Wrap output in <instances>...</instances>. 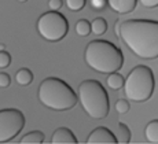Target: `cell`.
Masks as SVG:
<instances>
[{"label": "cell", "instance_id": "603a6c76", "mask_svg": "<svg viewBox=\"0 0 158 144\" xmlns=\"http://www.w3.org/2000/svg\"><path fill=\"white\" fill-rule=\"evenodd\" d=\"M106 4H107V0H91V6L95 10H103Z\"/></svg>", "mask_w": 158, "mask_h": 144}, {"label": "cell", "instance_id": "8992f818", "mask_svg": "<svg viewBox=\"0 0 158 144\" xmlns=\"http://www.w3.org/2000/svg\"><path fill=\"white\" fill-rule=\"evenodd\" d=\"M37 32L44 40L51 43L60 41L69 32V22L58 11H50L43 14L37 21Z\"/></svg>", "mask_w": 158, "mask_h": 144}, {"label": "cell", "instance_id": "5bb4252c", "mask_svg": "<svg viewBox=\"0 0 158 144\" xmlns=\"http://www.w3.org/2000/svg\"><path fill=\"white\" fill-rule=\"evenodd\" d=\"M44 133L40 130H33L26 133L25 136L21 139V144H41L44 143Z\"/></svg>", "mask_w": 158, "mask_h": 144}, {"label": "cell", "instance_id": "d4e9b609", "mask_svg": "<svg viewBox=\"0 0 158 144\" xmlns=\"http://www.w3.org/2000/svg\"><path fill=\"white\" fill-rule=\"evenodd\" d=\"M19 3H25V2H28V0H18Z\"/></svg>", "mask_w": 158, "mask_h": 144}, {"label": "cell", "instance_id": "e0dca14e", "mask_svg": "<svg viewBox=\"0 0 158 144\" xmlns=\"http://www.w3.org/2000/svg\"><path fill=\"white\" fill-rule=\"evenodd\" d=\"M74 29H76V33H77L80 37H87V36H89V33L92 32L91 23L88 22L87 19H80V21H77V23H76Z\"/></svg>", "mask_w": 158, "mask_h": 144}, {"label": "cell", "instance_id": "cb8c5ba5", "mask_svg": "<svg viewBox=\"0 0 158 144\" xmlns=\"http://www.w3.org/2000/svg\"><path fill=\"white\" fill-rule=\"evenodd\" d=\"M139 3H140L143 7L146 8H156L158 7V0H139Z\"/></svg>", "mask_w": 158, "mask_h": 144}, {"label": "cell", "instance_id": "7402d4cb", "mask_svg": "<svg viewBox=\"0 0 158 144\" xmlns=\"http://www.w3.org/2000/svg\"><path fill=\"white\" fill-rule=\"evenodd\" d=\"M62 4H63L62 0H48V7H50L51 11H58L62 7Z\"/></svg>", "mask_w": 158, "mask_h": 144}, {"label": "cell", "instance_id": "d6986e66", "mask_svg": "<svg viewBox=\"0 0 158 144\" xmlns=\"http://www.w3.org/2000/svg\"><path fill=\"white\" fill-rule=\"evenodd\" d=\"M87 0H66V6L72 11H80L84 8Z\"/></svg>", "mask_w": 158, "mask_h": 144}, {"label": "cell", "instance_id": "9a60e30c", "mask_svg": "<svg viewBox=\"0 0 158 144\" xmlns=\"http://www.w3.org/2000/svg\"><path fill=\"white\" fill-rule=\"evenodd\" d=\"M120 144H128L131 142V130L123 122H118L117 125V133H115Z\"/></svg>", "mask_w": 158, "mask_h": 144}, {"label": "cell", "instance_id": "2e32d148", "mask_svg": "<svg viewBox=\"0 0 158 144\" xmlns=\"http://www.w3.org/2000/svg\"><path fill=\"white\" fill-rule=\"evenodd\" d=\"M91 27H92V33L96 36H102L106 33L107 30V22L103 18H95V19L91 22Z\"/></svg>", "mask_w": 158, "mask_h": 144}, {"label": "cell", "instance_id": "52a82bcc", "mask_svg": "<svg viewBox=\"0 0 158 144\" xmlns=\"http://www.w3.org/2000/svg\"><path fill=\"white\" fill-rule=\"evenodd\" d=\"M26 119L18 109H4L0 111V143H8L25 128Z\"/></svg>", "mask_w": 158, "mask_h": 144}, {"label": "cell", "instance_id": "ac0fdd59", "mask_svg": "<svg viewBox=\"0 0 158 144\" xmlns=\"http://www.w3.org/2000/svg\"><path fill=\"white\" fill-rule=\"evenodd\" d=\"M114 107H115V111L121 115L127 114V113L129 111V103H128V100H125V99H118L117 102H115Z\"/></svg>", "mask_w": 158, "mask_h": 144}, {"label": "cell", "instance_id": "44dd1931", "mask_svg": "<svg viewBox=\"0 0 158 144\" xmlns=\"http://www.w3.org/2000/svg\"><path fill=\"white\" fill-rule=\"evenodd\" d=\"M10 82H11V77L2 70V74H0V87H2V89L3 88H7L10 85Z\"/></svg>", "mask_w": 158, "mask_h": 144}, {"label": "cell", "instance_id": "3957f363", "mask_svg": "<svg viewBox=\"0 0 158 144\" xmlns=\"http://www.w3.org/2000/svg\"><path fill=\"white\" fill-rule=\"evenodd\" d=\"M37 96L44 107L54 111H68L77 105L78 95L68 82L56 77L44 78L39 85Z\"/></svg>", "mask_w": 158, "mask_h": 144}, {"label": "cell", "instance_id": "277c9868", "mask_svg": "<svg viewBox=\"0 0 158 144\" xmlns=\"http://www.w3.org/2000/svg\"><path fill=\"white\" fill-rule=\"evenodd\" d=\"M80 105L94 119H103L109 115V95L98 80H84L77 89Z\"/></svg>", "mask_w": 158, "mask_h": 144}, {"label": "cell", "instance_id": "4fadbf2b", "mask_svg": "<svg viewBox=\"0 0 158 144\" xmlns=\"http://www.w3.org/2000/svg\"><path fill=\"white\" fill-rule=\"evenodd\" d=\"M15 81H17L21 87H28L33 81V73L30 72L29 69H26V67L19 69L17 72V74H15Z\"/></svg>", "mask_w": 158, "mask_h": 144}, {"label": "cell", "instance_id": "ffe728a7", "mask_svg": "<svg viewBox=\"0 0 158 144\" xmlns=\"http://www.w3.org/2000/svg\"><path fill=\"white\" fill-rule=\"evenodd\" d=\"M10 65H11V55L6 50H2L0 51V67H2V70L7 69Z\"/></svg>", "mask_w": 158, "mask_h": 144}, {"label": "cell", "instance_id": "8fae6325", "mask_svg": "<svg viewBox=\"0 0 158 144\" xmlns=\"http://www.w3.org/2000/svg\"><path fill=\"white\" fill-rule=\"evenodd\" d=\"M144 137L148 143L158 144V119H153L146 125Z\"/></svg>", "mask_w": 158, "mask_h": 144}, {"label": "cell", "instance_id": "5b68a950", "mask_svg": "<svg viewBox=\"0 0 158 144\" xmlns=\"http://www.w3.org/2000/svg\"><path fill=\"white\" fill-rule=\"evenodd\" d=\"M156 80L150 67L144 65L135 66L129 72L124 84L127 99L135 103L147 102L154 93Z\"/></svg>", "mask_w": 158, "mask_h": 144}, {"label": "cell", "instance_id": "7c38bea8", "mask_svg": "<svg viewBox=\"0 0 158 144\" xmlns=\"http://www.w3.org/2000/svg\"><path fill=\"white\" fill-rule=\"evenodd\" d=\"M106 84H107V87L110 88V89L118 91V89H121V88H124L125 80H124V77L120 74V73L114 72V73H111V74H109V76H107Z\"/></svg>", "mask_w": 158, "mask_h": 144}, {"label": "cell", "instance_id": "ba28073f", "mask_svg": "<svg viewBox=\"0 0 158 144\" xmlns=\"http://www.w3.org/2000/svg\"><path fill=\"white\" fill-rule=\"evenodd\" d=\"M115 143H118L117 136L110 129H107L105 126L95 128L87 139V144H115Z\"/></svg>", "mask_w": 158, "mask_h": 144}, {"label": "cell", "instance_id": "6da1fadb", "mask_svg": "<svg viewBox=\"0 0 158 144\" xmlns=\"http://www.w3.org/2000/svg\"><path fill=\"white\" fill-rule=\"evenodd\" d=\"M120 36L138 58L148 60L158 58V21H124L120 25Z\"/></svg>", "mask_w": 158, "mask_h": 144}, {"label": "cell", "instance_id": "9c48e42d", "mask_svg": "<svg viewBox=\"0 0 158 144\" xmlns=\"http://www.w3.org/2000/svg\"><path fill=\"white\" fill-rule=\"evenodd\" d=\"M51 143L52 144H77L74 133L68 129V128H58L54 130L52 136H51Z\"/></svg>", "mask_w": 158, "mask_h": 144}, {"label": "cell", "instance_id": "30bf717a", "mask_svg": "<svg viewBox=\"0 0 158 144\" xmlns=\"http://www.w3.org/2000/svg\"><path fill=\"white\" fill-rule=\"evenodd\" d=\"M139 0H107V6L117 14H129L135 10Z\"/></svg>", "mask_w": 158, "mask_h": 144}, {"label": "cell", "instance_id": "7a4b0ae2", "mask_svg": "<svg viewBox=\"0 0 158 144\" xmlns=\"http://www.w3.org/2000/svg\"><path fill=\"white\" fill-rule=\"evenodd\" d=\"M84 60L94 72L101 74H111L123 67L124 55L113 43L106 40H94L85 47Z\"/></svg>", "mask_w": 158, "mask_h": 144}]
</instances>
